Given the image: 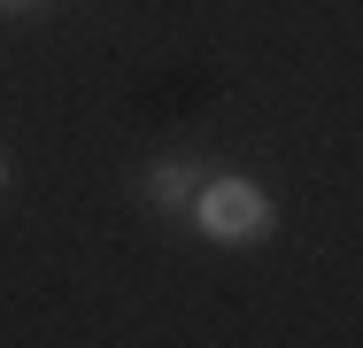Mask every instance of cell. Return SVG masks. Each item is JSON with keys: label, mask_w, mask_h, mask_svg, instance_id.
Here are the masks:
<instances>
[{"label": "cell", "mask_w": 363, "mask_h": 348, "mask_svg": "<svg viewBox=\"0 0 363 348\" xmlns=\"http://www.w3.org/2000/svg\"><path fill=\"white\" fill-rule=\"evenodd\" d=\"M194 224L224 240V248H255L263 232H271V202H263V186H247V178H209L201 186V202H194Z\"/></svg>", "instance_id": "6da1fadb"}, {"label": "cell", "mask_w": 363, "mask_h": 348, "mask_svg": "<svg viewBox=\"0 0 363 348\" xmlns=\"http://www.w3.org/2000/svg\"><path fill=\"white\" fill-rule=\"evenodd\" d=\"M201 186H209V170H201V163H155V170H147L155 209H194V202H201Z\"/></svg>", "instance_id": "7a4b0ae2"}, {"label": "cell", "mask_w": 363, "mask_h": 348, "mask_svg": "<svg viewBox=\"0 0 363 348\" xmlns=\"http://www.w3.org/2000/svg\"><path fill=\"white\" fill-rule=\"evenodd\" d=\"M0 186H8V163H0Z\"/></svg>", "instance_id": "3957f363"}, {"label": "cell", "mask_w": 363, "mask_h": 348, "mask_svg": "<svg viewBox=\"0 0 363 348\" xmlns=\"http://www.w3.org/2000/svg\"><path fill=\"white\" fill-rule=\"evenodd\" d=\"M8 8H31V0H8Z\"/></svg>", "instance_id": "277c9868"}]
</instances>
